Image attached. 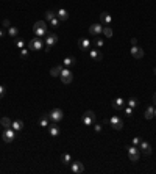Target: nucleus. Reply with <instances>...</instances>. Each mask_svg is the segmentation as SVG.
Listing matches in <instances>:
<instances>
[{"mask_svg":"<svg viewBox=\"0 0 156 174\" xmlns=\"http://www.w3.org/2000/svg\"><path fill=\"white\" fill-rule=\"evenodd\" d=\"M33 31H34V36H38V38H42V36H45V35H47V22H45V21H38V22H34Z\"/></svg>","mask_w":156,"mask_h":174,"instance_id":"obj_1","label":"nucleus"},{"mask_svg":"<svg viewBox=\"0 0 156 174\" xmlns=\"http://www.w3.org/2000/svg\"><path fill=\"white\" fill-rule=\"evenodd\" d=\"M81 121H83L84 126H92L95 122V113L92 110H88V112H84L83 118H81Z\"/></svg>","mask_w":156,"mask_h":174,"instance_id":"obj_2","label":"nucleus"},{"mask_svg":"<svg viewBox=\"0 0 156 174\" xmlns=\"http://www.w3.org/2000/svg\"><path fill=\"white\" fill-rule=\"evenodd\" d=\"M48 116H50V119H52L53 122H59V121H63L64 113H63L61 108H53L52 112L48 113Z\"/></svg>","mask_w":156,"mask_h":174,"instance_id":"obj_3","label":"nucleus"},{"mask_svg":"<svg viewBox=\"0 0 156 174\" xmlns=\"http://www.w3.org/2000/svg\"><path fill=\"white\" fill-rule=\"evenodd\" d=\"M42 47H44V43H42V39H41V38H38V36L33 38L28 43V49L30 50H42Z\"/></svg>","mask_w":156,"mask_h":174,"instance_id":"obj_4","label":"nucleus"},{"mask_svg":"<svg viewBox=\"0 0 156 174\" xmlns=\"http://www.w3.org/2000/svg\"><path fill=\"white\" fill-rule=\"evenodd\" d=\"M2 138H3V141H5V143H11V141L16 138V130L10 129V127H8V129H3Z\"/></svg>","mask_w":156,"mask_h":174,"instance_id":"obj_5","label":"nucleus"},{"mask_svg":"<svg viewBox=\"0 0 156 174\" xmlns=\"http://www.w3.org/2000/svg\"><path fill=\"white\" fill-rule=\"evenodd\" d=\"M128 157H130L131 162H137L139 160V149H137V146H128Z\"/></svg>","mask_w":156,"mask_h":174,"instance_id":"obj_6","label":"nucleus"},{"mask_svg":"<svg viewBox=\"0 0 156 174\" xmlns=\"http://www.w3.org/2000/svg\"><path fill=\"white\" fill-rule=\"evenodd\" d=\"M59 77H61V82H63L64 85L70 83V82L73 80V74H72V71H69L67 67H66V69H63V71H61V75H59Z\"/></svg>","mask_w":156,"mask_h":174,"instance_id":"obj_7","label":"nucleus"},{"mask_svg":"<svg viewBox=\"0 0 156 174\" xmlns=\"http://www.w3.org/2000/svg\"><path fill=\"white\" fill-rule=\"evenodd\" d=\"M109 124H111V127L114 130H122L123 129V121L119 116H112L111 119H109Z\"/></svg>","mask_w":156,"mask_h":174,"instance_id":"obj_8","label":"nucleus"},{"mask_svg":"<svg viewBox=\"0 0 156 174\" xmlns=\"http://www.w3.org/2000/svg\"><path fill=\"white\" fill-rule=\"evenodd\" d=\"M45 43H47V45H45V52H48V50L52 49V45L58 43V36L55 35V33L47 35V39H45Z\"/></svg>","mask_w":156,"mask_h":174,"instance_id":"obj_9","label":"nucleus"},{"mask_svg":"<svg viewBox=\"0 0 156 174\" xmlns=\"http://www.w3.org/2000/svg\"><path fill=\"white\" fill-rule=\"evenodd\" d=\"M89 33L94 35V36H98L103 33V25L102 24H92L89 27Z\"/></svg>","mask_w":156,"mask_h":174,"instance_id":"obj_10","label":"nucleus"},{"mask_svg":"<svg viewBox=\"0 0 156 174\" xmlns=\"http://www.w3.org/2000/svg\"><path fill=\"white\" fill-rule=\"evenodd\" d=\"M70 169H72V173H75V174L83 173L84 171V165L81 162H72L70 163Z\"/></svg>","mask_w":156,"mask_h":174,"instance_id":"obj_11","label":"nucleus"},{"mask_svg":"<svg viewBox=\"0 0 156 174\" xmlns=\"http://www.w3.org/2000/svg\"><path fill=\"white\" fill-rule=\"evenodd\" d=\"M130 52H131V55L136 58V60H141V58L144 57V50H142L141 47H137V45H133Z\"/></svg>","mask_w":156,"mask_h":174,"instance_id":"obj_12","label":"nucleus"},{"mask_svg":"<svg viewBox=\"0 0 156 174\" xmlns=\"http://www.w3.org/2000/svg\"><path fill=\"white\" fill-rule=\"evenodd\" d=\"M139 151H142L145 155H150L153 151H151V146L150 143H147V141H141V144H139Z\"/></svg>","mask_w":156,"mask_h":174,"instance_id":"obj_13","label":"nucleus"},{"mask_svg":"<svg viewBox=\"0 0 156 174\" xmlns=\"http://www.w3.org/2000/svg\"><path fill=\"white\" fill-rule=\"evenodd\" d=\"M100 21H102L105 25H109L112 22V17H111L109 13H102V14H100Z\"/></svg>","mask_w":156,"mask_h":174,"instance_id":"obj_14","label":"nucleus"},{"mask_svg":"<svg viewBox=\"0 0 156 174\" xmlns=\"http://www.w3.org/2000/svg\"><path fill=\"white\" fill-rule=\"evenodd\" d=\"M123 105H125V100H123L122 97H117V99H114V100H112V107H114V108H117V110H122V108H123Z\"/></svg>","mask_w":156,"mask_h":174,"instance_id":"obj_15","label":"nucleus"},{"mask_svg":"<svg viewBox=\"0 0 156 174\" xmlns=\"http://www.w3.org/2000/svg\"><path fill=\"white\" fill-rule=\"evenodd\" d=\"M11 129H13V130H16V132L22 130V129H24V122H22L20 119H17V121H13V122H11Z\"/></svg>","mask_w":156,"mask_h":174,"instance_id":"obj_16","label":"nucleus"},{"mask_svg":"<svg viewBox=\"0 0 156 174\" xmlns=\"http://www.w3.org/2000/svg\"><path fill=\"white\" fill-rule=\"evenodd\" d=\"M48 113H44L42 116L39 118V126L41 127H48Z\"/></svg>","mask_w":156,"mask_h":174,"instance_id":"obj_17","label":"nucleus"},{"mask_svg":"<svg viewBox=\"0 0 156 174\" xmlns=\"http://www.w3.org/2000/svg\"><path fill=\"white\" fill-rule=\"evenodd\" d=\"M56 17H58V19L61 21V22H64V21L69 19V13H67L66 10H59V11L56 13Z\"/></svg>","mask_w":156,"mask_h":174,"instance_id":"obj_18","label":"nucleus"},{"mask_svg":"<svg viewBox=\"0 0 156 174\" xmlns=\"http://www.w3.org/2000/svg\"><path fill=\"white\" fill-rule=\"evenodd\" d=\"M48 134L53 136V138H56V136L59 135V127L58 126H50L48 124Z\"/></svg>","mask_w":156,"mask_h":174,"instance_id":"obj_19","label":"nucleus"},{"mask_svg":"<svg viewBox=\"0 0 156 174\" xmlns=\"http://www.w3.org/2000/svg\"><path fill=\"white\" fill-rule=\"evenodd\" d=\"M61 71H63V66H55L50 69V75H53V77H59L61 75Z\"/></svg>","mask_w":156,"mask_h":174,"instance_id":"obj_20","label":"nucleus"},{"mask_svg":"<svg viewBox=\"0 0 156 174\" xmlns=\"http://www.w3.org/2000/svg\"><path fill=\"white\" fill-rule=\"evenodd\" d=\"M75 63H77L75 57H66V58H64V66H66V67H69V66H73Z\"/></svg>","mask_w":156,"mask_h":174,"instance_id":"obj_21","label":"nucleus"},{"mask_svg":"<svg viewBox=\"0 0 156 174\" xmlns=\"http://www.w3.org/2000/svg\"><path fill=\"white\" fill-rule=\"evenodd\" d=\"M91 47V41L89 39H81L80 41V49L81 50H89Z\"/></svg>","mask_w":156,"mask_h":174,"instance_id":"obj_22","label":"nucleus"},{"mask_svg":"<svg viewBox=\"0 0 156 174\" xmlns=\"http://www.w3.org/2000/svg\"><path fill=\"white\" fill-rule=\"evenodd\" d=\"M11 119H10V118H6V116H3L2 118V119H0V124H2L3 126V129H8V127H11Z\"/></svg>","mask_w":156,"mask_h":174,"instance_id":"obj_23","label":"nucleus"},{"mask_svg":"<svg viewBox=\"0 0 156 174\" xmlns=\"http://www.w3.org/2000/svg\"><path fill=\"white\" fill-rule=\"evenodd\" d=\"M144 116H145V119H151V118L155 116V108H153V107H148V108L145 110Z\"/></svg>","mask_w":156,"mask_h":174,"instance_id":"obj_24","label":"nucleus"},{"mask_svg":"<svg viewBox=\"0 0 156 174\" xmlns=\"http://www.w3.org/2000/svg\"><path fill=\"white\" fill-rule=\"evenodd\" d=\"M61 162L64 163V165H70L72 163V157H70V154H63L61 155Z\"/></svg>","mask_w":156,"mask_h":174,"instance_id":"obj_25","label":"nucleus"},{"mask_svg":"<svg viewBox=\"0 0 156 174\" xmlns=\"http://www.w3.org/2000/svg\"><path fill=\"white\" fill-rule=\"evenodd\" d=\"M53 17H56V13H55V11H52V10L45 11V22H50Z\"/></svg>","mask_w":156,"mask_h":174,"instance_id":"obj_26","label":"nucleus"},{"mask_svg":"<svg viewBox=\"0 0 156 174\" xmlns=\"http://www.w3.org/2000/svg\"><path fill=\"white\" fill-rule=\"evenodd\" d=\"M8 35H10L11 38H16V36L19 35V30H17V27H10V30H8Z\"/></svg>","mask_w":156,"mask_h":174,"instance_id":"obj_27","label":"nucleus"},{"mask_svg":"<svg viewBox=\"0 0 156 174\" xmlns=\"http://www.w3.org/2000/svg\"><path fill=\"white\" fill-rule=\"evenodd\" d=\"M91 58H92V60H95V61H98L100 58H102V55H100L98 50H91Z\"/></svg>","mask_w":156,"mask_h":174,"instance_id":"obj_28","label":"nucleus"},{"mask_svg":"<svg viewBox=\"0 0 156 174\" xmlns=\"http://www.w3.org/2000/svg\"><path fill=\"white\" fill-rule=\"evenodd\" d=\"M103 35L106 36V38H111L112 36V28L111 27H103Z\"/></svg>","mask_w":156,"mask_h":174,"instance_id":"obj_29","label":"nucleus"},{"mask_svg":"<svg viewBox=\"0 0 156 174\" xmlns=\"http://www.w3.org/2000/svg\"><path fill=\"white\" fill-rule=\"evenodd\" d=\"M128 107H131V108H136V107H137V99H136V97H131V99H128Z\"/></svg>","mask_w":156,"mask_h":174,"instance_id":"obj_30","label":"nucleus"},{"mask_svg":"<svg viewBox=\"0 0 156 174\" xmlns=\"http://www.w3.org/2000/svg\"><path fill=\"white\" fill-rule=\"evenodd\" d=\"M59 24H61V21H59L58 17H53V19L50 21V25L55 27V28H56V27H59Z\"/></svg>","mask_w":156,"mask_h":174,"instance_id":"obj_31","label":"nucleus"},{"mask_svg":"<svg viewBox=\"0 0 156 174\" xmlns=\"http://www.w3.org/2000/svg\"><path fill=\"white\" fill-rule=\"evenodd\" d=\"M123 112H125L126 116H131V114H133V108L131 107H126V108H123Z\"/></svg>","mask_w":156,"mask_h":174,"instance_id":"obj_32","label":"nucleus"},{"mask_svg":"<svg viewBox=\"0 0 156 174\" xmlns=\"http://www.w3.org/2000/svg\"><path fill=\"white\" fill-rule=\"evenodd\" d=\"M141 138H139V136H134V138H133V144H134V146H139L141 144Z\"/></svg>","mask_w":156,"mask_h":174,"instance_id":"obj_33","label":"nucleus"},{"mask_svg":"<svg viewBox=\"0 0 156 174\" xmlns=\"http://www.w3.org/2000/svg\"><path fill=\"white\" fill-rule=\"evenodd\" d=\"M20 55H22V57H24V58H25V57H27V55H28V49L22 47V49H20Z\"/></svg>","mask_w":156,"mask_h":174,"instance_id":"obj_34","label":"nucleus"},{"mask_svg":"<svg viewBox=\"0 0 156 174\" xmlns=\"http://www.w3.org/2000/svg\"><path fill=\"white\" fill-rule=\"evenodd\" d=\"M5 93H6L5 86H2V85H0V99H2V97H3V96H5Z\"/></svg>","mask_w":156,"mask_h":174,"instance_id":"obj_35","label":"nucleus"},{"mask_svg":"<svg viewBox=\"0 0 156 174\" xmlns=\"http://www.w3.org/2000/svg\"><path fill=\"white\" fill-rule=\"evenodd\" d=\"M24 44H25V43H24L22 39H17V41H16V45H17L19 49H22V47H24Z\"/></svg>","mask_w":156,"mask_h":174,"instance_id":"obj_36","label":"nucleus"},{"mask_svg":"<svg viewBox=\"0 0 156 174\" xmlns=\"http://www.w3.org/2000/svg\"><path fill=\"white\" fill-rule=\"evenodd\" d=\"M94 129H95V132H102V126H100V124H95V122H94Z\"/></svg>","mask_w":156,"mask_h":174,"instance_id":"obj_37","label":"nucleus"},{"mask_svg":"<svg viewBox=\"0 0 156 174\" xmlns=\"http://www.w3.org/2000/svg\"><path fill=\"white\" fill-rule=\"evenodd\" d=\"M95 45H97V47H102V45H103V39H97V41H95Z\"/></svg>","mask_w":156,"mask_h":174,"instance_id":"obj_38","label":"nucleus"},{"mask_svg":"<svg viewBox=\"0 0 156 174\" xmlns=\"http://www.w3.org/2000/svg\"><path fill=\"white\" fill-rule=\"evenodd\" d=\"M3 27H8V28H10V21H8V19H3Z\"/></svg>","mask_w":156,"mask_h":174,"instance_id":"obj_39","label":"nucleus"},{"mask_svg":"<svg viewBox=\"0 0 156 174\" xmlns=\"http://www.w3.org/2000/svg\"><path fill=\"white\" fill-rule=\"evenodd\" d=\"M131 45H137V39H136V38L131 39Z\"/></svg>","mask_w":156,"mask_h":174,"instance_id":"obj_40","label":"nucleus"},{"mask_svg":"<svg viewBox=\"0 0 156 174\" xmlns=\"http://www.w3.org/2000/svg\"><path fill=\"white\" fill-rule=\"evenodd\" d=\"M3 35H5V33H3V31H2V30H0V38H2V36H3Z\"/></svg>","mask_w":156,"mask_h":174,"instance_id":"obj_41","label":"nucleus"},{"mask_svg":"<svg viewBox=\"0 0 156 174\" xmlns=\"http://www.w3.org/2000/svg\"><path fill=\"white\" fill-rule=\"evenodd\" d=\"M153 100H155V102H156V94H155V97H153Z\"/></svg>","mask_w":156,"mask_h":174,"instance_id":"obj_42","label":"nucleus"},{"mask_svg":"<svg viewBox=\"0 0 156 174\" xmlns=\"http://www.w3.org/2000/svg\"><path fill=\"white\" fill-rule=\"evenodd\" d=\"M155 116H156V108H155Z\"/></svg>","mask_w":156,"mask_h":174,"instance_id":"obj_43","label":"nucleus"},{"mask_svg":"<svg viewBox=\"0 0 156 174\" xmlns=\"http://www.w3.org/2000/svg\"><path fill=\"white\" fill-rule=\"evenodd\" d=\"M155 74H156V67H155Z\"/></svg>","mask_w":156,"mask_h":174,"instance_id":"obj_44","label":"nucleus"}]
</instances>
